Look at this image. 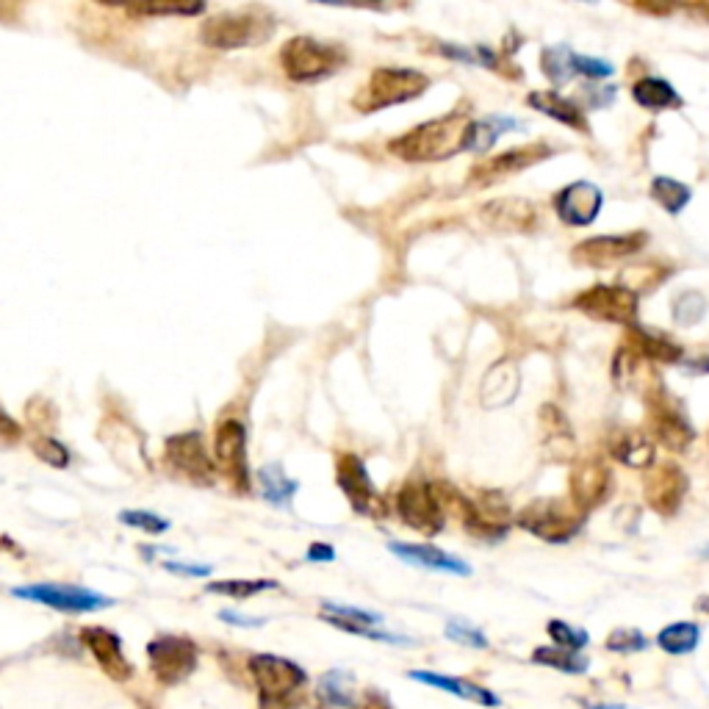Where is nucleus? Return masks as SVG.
<instances>
[{
    "label": "nucleus",
    "mask_w": 709,
    "mask_h": 709,
    "mask_svg": "<svg viewBox=\"0 0 709 709\" xmlns=\"http://www.w3.org/2000/svg\"><path fill=\"white\" fill-rule=\"evenodd\" d=\"M319 698L325 704H333V707H355V687H352L349 673H325L322 682H319Z\"/></svg>",
    "instance_id": "35"
},
{
    "label": "nucleus",
    "mask_w": 709,
    "mask_h": 709,
    "mask_svg": "<svg viewBox=\"0 0 709 709\" xmlns=\"http://www.w3.org/2000/svg\"><path fill=\"white\" fill-rule=\"evenodd\" d=\"M701 643V629L693 621H676V624H668L657 635V646H660L665 654H673V657H682V654H690V651L698 649Z\"/></svg>",
    "instance_id": "34"
},
{
    "label": "nucleus",
    "mask_w": 709,
    "mask_h": 709,
    "mask_svg": "<svg viewBox=\"0 0 709 709\" xmlns=\"http://www.w3.org/2000/svg\"><path fill=\"white\" fill-rule=\"evenodd\" d=\"M649 192L651 200L660 205V208H665L671 217L682 214L687 203L693 200V189H690L687 183L676 181V178H668V175H657V178L651 181Z\"/></svg>",
    "instance_id": "33"
},
{
    "label": "nucleus",
    "mask_w": 709,
    "mask_h": 709,
    "mask_svg": "<svg viewBox=\"0 0 709 709\" xmlns=\"http://www.w3.org/2000/svg\"><path fill=\"white\" fill-rule=\"evenodd\" d=\"M250 673H253L255 685L261 690L264 701H283L305 682V671L297 662L286 660V657H275V654L250 657Z\"/></svg>",
    "instance_id": "16"
},
{
    "label": "nucleus",
    "mask_w": 709,
    "mask_h": 709,
    "mask_svg": "<svg viewBox=\"0 0 709 709\" xmlns=\"http://www.w3.org/2000/svg\"><path fill=\"white\" fill-rule=\"evenodd\" d=\"M81 640H84L86 649L92 651V657L109 679H114V682H128L131 679L133 665L122 651V640L117 632H111L106 626H86L81 632Z\"/></svg>",
    "instance_id": "20"
},
{
    "label": "nucleus",
    "mask_w": 709,
    "mask_h": 709,
    "mask_svg": "<svg viewBox=\"0 0 709 709\" xmlns=\"http://www.w3.org/2000/svg\"><path fill=\"white\" fill-rule=\"evenodd\" d=\"M610 455L624 463L629 469H651L654 466V457H657V446L654 438L640 430H618L610 435Z\"/></svg>",
    "instance_id": "25"
},
{
    "label": "nucleus",
    "mask_w": 709,
    "mask_h": 709,
    "mask_svg": "<svg viewBox=\"0 0 709 709\" xmlns=\"http://www.w3.org/2000/svg\"><path fill=\"white\" fill-rule=\"evenodd\" d=\"M696 607L701 610V613H707L709 615V596H701V599L696 601Z\"/></svg>",
    "instance_id": "52"
},
{
    "label": "nucleus",
    "mask_w": 709,
    "mask_h": 709,
    "mask_svg": "<svg viewBox=\"0 0 709 709\" xmlns=\"http://www.w3.org/2000/svg\"><path fill=\"white\" fill-rule=\"evenodd\" d=\"M277 20L275 14L264 6H247V9H233L208 17L200 25V39L208 48L217 50H239L261 45L275 34Z\"/></svg>",
    "instance_id": "2"
},
{
    "label": "nucleus",
    "mask_w": 709,
    "mask_h": 709,
    "mask_svg": "<svg viewBox=\"0 0 709 709\" xmlns=\"http://www.w3.org/2000/svg\"><path fill=\"white\" fill-rule=\"evenodd\" d=\"M541 421L546 427V452L554 460H571L574 457V438L568 433V424H565V416L554 405H546L541 408Z\"/></svg>",
    "instance_id": "30"
},
{
    "label": "nucleus",
    "mask_w": 709,
    "mask_h": 709,
    "mask_svg": "<svg viewBox=\"0 0 709 709\" xmlns=\"http://www.w3.org/2000/svg\"><path fill=\"white\" fill-rule=\"evenodd\" d=\"M546 158H552V147L546 142H529V145L513 147V150H505L499 156H491L480 161V164H474L469 169V186L485 189V186H493L496 181H505L510 175H518L524 169L541 164Z\"/></svg>",
    "instance_id": "13"
},
{
    "label": "nucleus",
    "mask_w": 709,
    "mask_h": 709,
    "mask_svg": "<svg viewBox=\"0 0 709 709\" xmlns=\"http://www.w3.org/2000/svg\"><path fill=\"white\" fill-rule=\"evenodd\" d=\"M167 571L172 574H183V577H208L211 565H189V563H164Z\"/></svg>",
    "instance_id": "47"
},
{
    "label": "nucleus",
    "mask_w": 709,
    "mask_h": 709,
    "mask_svg": "<svg viewBox=\"0 0 709 709\" xmlns=\"http://www.w3.org/2000/svg\"><path fill=\"white\" fill-rule=\"evenodd\" d=\"M521 128V122L510 120V117H485V120H471L463 136V150L485 156L505 131Z\"/></svg>",
    "instance_id": "29"
},
{
    "label": "nucleus",
    "mask_w": 709,
    "mask_h": 709,
    "mask_svg": "<svg viewBox=\"0 0 709 709\" xmlns=\"http://www.w3.org/2000/svg\"><path fill=\"white\" fill-rule=\"evenodd\" d=\"M120 521L125 527L142 529L147 535H161V532H167L169 529L167 518L156 516V513H150V510H122Z\"/></svg>",
    "instance_id": "41"
},
{
    "label": "nucleus",
    "mask_w": 709,
    "mask_h": 709,
    "mask_svg": "<svg viewBox=\"0 0 709 709\" xmlns=\"http://www.w3.org/2000/svg\"><path fill=\"white\" fill-rule=\"evenodd\" d=\"M399 518L421 535H441L446 524V507L438 491V482H405L397 493Z\"/></svg>",
    "instance_id": "6"
},
{
    "label": "nucleus",
    "mask_w": 709,
    "mask_h": 709,
    "mask_svg": "<svg viewBox=\"0 0 709 709\" xmlns=\"http://www.w3.org/2000/svg\"><path fill=\"white\" fill-rule=\"evenodd\" d=\"M709 355H701V358H685L682 366H685L687 374H709Z\"/></svg>",
    "instance_id": "50"
},
{
    "label": "nucleus",
    "mask_w": 709,
    "mask_h": 709,
    "mask_svg": "<svg viewBox=\"0 0 709 709\" xmlns=\"http://www.w3.org/2000/svg\"><path fill=\"white\" fill-rule=\"evenodd\" d=\"M687 488L690 480L687 474L676 463H660V466H651L643 477V496L654 513L660 516H676L679 507L685 502Z\"/></svg>",
    "instance_id": "17"
},
{
    "label": "nucleus",
    "mask_w": 709,
    "mask_h": 709,
    "mask_svg": "<svg viewBox=\"0 0 709 709\" xmlns=\"http://www.w3.org/2000/svg\"><path fill=\"white\" fill-rule=\"evenodd\" d=\"M615 73V67L610 61L593 59V56H579L577 53V75H588V78H610Z\"/></svg>",
    "instance_id": "45"
},
{
    "label": "nucleus",
    "mask_w": 709,
    "mask_h": 709,
    "mask_svg": "<svg viewBox=\"0 0 709 709\" xmlns=\"http://www.w3.org/2000/svg\"><path fill=\"white\" fill-rule=\"evenodd\" d=\"M571 305L590 319L632 327L640 300H637V291H629L626 286H604V283H599V286H590L582 294H577Z\"/></svg>",
    "instance_id": "9"
},
{
    "label": "nucleus",
    "mask_w": 709,
    "mask_h": 709,
    "mask_svg": "<svg viewBox=\"0 0 709 709\" xmlns=\"http://www.w3.org/2000/svg\"><path fill=\"white\" fill-rule=\"evenodd\" d=\"M34 455L39 457V460H45L48 466H53V469H67L70 466V449L61 444V441H56V438H37L34 441Z\"/></svg>",
    "instance_id": "43"
},
{
    "label": "nucleus",
    "mask_w": 709,
    "mask_h": 709,
    "mask_svg": "<svg viewBox=\"0 0 709 709\" xmlns=\"http://www.w3.org/2000/svg\"><path fill=\"white\" fill-rule=\"evenodd\" d=\"M258 480H261V493H264L266 502L283 507V510L291 507L294 493L300 491V482L291 480L289 474L283 471V466H277V463H269V466L258 471Z\"/></svg>",
    "instance_id": "31"
},
{
    "label": "nucleus",
    "mask_w": 709,
    "mask_h": 709,
    "mask_svg": "<svg viewBox=\"0 0 709 709\" xmlns=\"http://www.w3.org/2000/svg\"><path fill=\"white\" fill-rule=\"evenodd\" d=\"M308 560L311 563H330V560H336V549L327 546V543H313L308 549Z\"/></svg>",
    "instance_id": "48"
},
{
    "label": "nucleus",
    "mask_w": 709,
    "mask_h": 709,
    "mask_svg": "<svg viewBox=\"0 0 709 709\" xmlns=\"http://www.w3.org/2000/svg\"><path fill=\"white\" fill-rule=\"evenodd\" d=\"M604 205V194L596 183L577 181L554 194V211L571 228H588L596 222Z\"/></svg>",
    "instance_id": "19"
},
{
    "label": "nucleus",
    "mask_w": 709,
    "mask_h": 709,
    "mask_svg": "<svg viewBox=\"0 0 709 709\" xmlns=\"http://www.w3.org/2000/svg\"><path fill=\"white\" fill-rule=\"evenodd\" d=\"M12 596L34 604H45L53 607L59 613H95L103 607H111L114 599L95 593L89 588H78V585H56V582H37V585H20L12 590Z\"/></svg>",
    "instance_id": "10"
},
{
    "label": "nucleus",
    "mask_w": 709,
    "mask_h": 709,
    "mask_svg": "<svg viewBox=\"0 0 709 709\" xmlns=\"http://www.w3.org/2000/svg\"><path fill=\"white\" fill-rule=\"evenodd\" d=\"M527 103L529 109L541 111V114H546V117H552L554 122H563V125L574 128V131L582 133V136H588L590 133V122L588 117H585V111L579 109L574 100H568V97L560 95V92L538 89V92H532V95L527 97Z\"/></svg>",
    "instance_id": "26"
},
{
    "label": "nucleus",
    "mask_w": 709,
    "mask_h": 709,
    "mask_svg": "<svg viewBox=\"0 0 709 709\" xmlns=\"http://www.w3.org/2000/svg\"><path fill=\"white\" fill-rule=\"evenodd\" d=\"M571 505L590 513L613 493V471L599 457H585L571 469Z\"/></svg>",
    "instance_id": "18"
},
{
    "label": "nucleus",
    "mask_w": 709,
    "mask_h": 709,
    "mask_svg": "<svg viewBox=\"0 0 709 709\" xmlns=\"http://www.w3.org/2000/svg\"><path fill=\"white\" fill-rule=\"evenodd\" d=\"M347 64V50L313 37H294L280 48V67L294 84H316Z\"/></svg>",
    "instance_id": "4"
},
{
    "label": "nucleus",
    "mask_w": 709,
    "mask_h": 709,
    "mask_svg": "<svg viewBox=\"0 0 709 709\" xmlns=\"http://www.w3.org/2000/svg\"><path fill=\"white\" fill-rule=\"evenodd\" d=\"M582 707L585 709H629V707H624V704H588V701H582Z\"/></svg>",
    "instance_id": "51"
},
{
    "label": "nucleus",
    "mask_w": 709,
    "mask_h": 709,
    "mask_svg": "<svg viewBox=\"0 0 709 709\" xmlns=\"http://www.w3.org/2000/svg\"><path fill=\"white\" fill-rule=\"evenodd\" d=\"M336 482L341 493L347 496L349 507L358 516L369 518H385L388 516V502L383 499V493L374 488L369 471L363 466V460L352 452H341L336 457Z\"/></svg>",
    "instance_id": "8"
},
{
    "label": "nucleus",
    "mask_w": 709,
    "mask_h": 709,
    "mask_svg": "<svg viewBox=\"0 0 709 709\" xmlns=\"http://www.w3.org/2000/svg\"><path fill=\"white\" fill-rule=\"evenodd\" d=\"M588 513H582L571 505V499H535L527 507H521L516 524L529 535L541 538L546 543H565L585 527Z\"/></svg>",
    "instance_id": "5"
},
{
    "label": "nucleus",
    "mask_w": 709,
    "mask_h": 709,
    "mask_svg": "<svg viewBox=\"0 0 709 709\" xmlns=\"http://www.w3.org/2000/svg\"><path fill=\"white\" fill-rule=\"evenodd\" d=\"M604 646L615 651V654H635V651L649 649V640H646L643 632H637V629H615V632L607 635Z\"/></svg>",
    "instance_id": "42"
},
{
    "label": "nucleus",
    "mask_w": 709,
    "mask_h": 709,
    "mask_svg": "<svg viewBox=\"0 0 709 709\" xmlns=\"http://www.w3.org/2000/svg\"><path fill=\"white\" fill-rule=\"evenodd\" d=\"M707 444H709V433H707Z\"/></svg>",
    "instance_id": "54"
},
{
    "label": "nucleus",
    "mask_w": 709,
    "mask_h": 709,
    "mask_svg": "<svg viewBox=\"0 0 709 709\" xmlns=\"http://www.w3.org/2000/svg\"><path fill=\"white\" fill-rule=\"evenodd\" d=\"M20 438H23V427H20V424H17L6 410L0 408V441L14 444V441H20Z\"/></svg>",
    "instance_id": "46"
},
{
    "label": "nucleus",
    "mask_w": 709,
    "mask_h": 709,
    "mask_svg": "<svg viewBox=\"0 0 709 709\" xmlns=\"http://www.w3.org/2000/svg\"><path fill=\"white\" fill-rule=\"evenodd\" d=\"M391 554H397L402 563L416 565V568H427V571H444V574H455V577H469L471 565L466 560H460L455 554L438 549L433 543H399L394 541Z\"/></svg>",
    "instance_id": "22"
},
{
    "label": "nucleus",
    "mask_w": 709,
    "mask_h": 709,
    "mask_svg": "<svg viewBox=\"0 0 709 709\" xmlns=\"http://www.w3.org/2000/svg\"><path fill=\"white\" fill-rule=\"evenodd\" d=\"M707 316V300L704 294L698 291H682L676 300H673V322L679 327H693Z\"/></svg>",
    "instance_id": "37"
},
{
    "label": "nucleus",
    "mask_w": 709,
    "mask_h": 709,
    "mask_svg": "<svg viewBox=\"0 0 709 709\" xmlns=\"http://www.w3.org/2000/svg\"><path fill=\"white\" fill-rule=\"evenodd\" d=\"M214 457L222 474L228 477L239 491H247L250 471H247V427L239 419L219 421L214 435Z\"/></svg>",
    "instance_id": "15"
},
{
    "label": "nucleus",
    "mask_w": 709,
    "mask_h": 709,
    "mask_svg": "<svg viewBox=\"0 0 709 709\" xmlns=\"http://www.w3.org/2000/svg\"><path fill=\"white\" fill-rule=\"evenodd\" d=\"M701 554H704V557H709V546H707V549H704V552H701Z\"/></svg>",
    "instance_id": "53"
},
{
    "label": "nucleus",
    "mask_w": 709,
    "mask_h": 709,
    "mask_svg": "<svg viewBox=\"0 0 709 709\" xmlns=\"http://www.w3.org/2000/svg\"><path fill=\"white\" fill-rule=\"evenodd\" d=\"M646 408H649V430L651 438H657L665 449L671 452H685L693 444L696 430L687 419L685 408L665 391V385H657L646 394Z\"/></svg>",
    "instance_id": "7"
},
{
    "label": "nucleus",
    "mask_w": 709,
    "mask_h": 709,
    "mask_svg": "<svg viewBox=\"0 0 709 709\" xmlns=\"http://www.w3.org/2000/svg\"><path fill=\"white\" fill-rule=\"evenodd\" d=\"M219 618H222V621H228V624H233V626H261L264 624V618H247V615L230 613V610H222V613H219Z\"/></svg>",
    "instance_id": "49"
},
{
    "label": "nucleus",
    "mask_w": 709,
    "mask_h": 709,
    "mask_svg": "<svg viewBox=\"0 0 709 709\" xmlns=\"http://www.w3.org/2000/svg\"><path fill=\"white\" fill-rule=\"evenodd\" d=\"M626 347L643 361L649 363H682L685 361V349L679 341L665 336L662 330H649V327H629L626 333Z\"/></svg>",
    "instance_id": "24"
},
{
    "label": "nucleus",
    "mask_w": 709,
    "mask_h": 709,
    "mask_svg": "<svg viewBox=\"0 0 709 709\" xmlns=\"http://www.w3.org/2000/svg\"><path fill=\"white\" fill-rule=\"evenodd\" d=\"M164 463L183 474L186 480L197 482V485H211L217 477V469L211 463V457L205 452L203 435L200 433H181L167 438L164 446Z\"/></svg>",
    "instance_id": "14"
},
{
    "label": "nucleus",
    "mask_w": 709,
    "mask_h": 709,
    "mask_svg": "<svg viewBox=\"0 0 709 709\" xmlns=\"http://www.w3.org/2000/svg\"><path fill=\"white\" fill-rule=\"evenodd\" d=\"M469 117L463 111H452L438 120L421 122L408 133L397 136L388 150L391 156L410 161V164H433V161H446L457 156L463 150V136L469 128Z\"/></svg>",
    "instance_id": "1"
},
{
    "label": "nucleus",
    "mask_w": 709,
    "mask_h": 709,
    "mask_svg": "<svg viewBox=\"0 0 709 709\" xmlns=\"http://www.w3.org/2000/svg\"><path fill=\"white\" fill-rule=\"evenodd\" d=\"M541 73L554 86H563L577 78V53L568 45H549L541 50Z\"/></svg>",
    "instance_id": "32"
},
{
    "label": "nucleus",
    "mask_w": 709,
    "mask_h": 709,
    "mask_svg": "<svg viewBox=\"0 0 709 709\" xmlns=\"http://www.w3.org/2000/svg\"><path fill=\"white\" fill-rule=\"evenodd\" d=\"M482 219L485 225H491L493 230H505V233H529L538 225V211L529 200H516V197H505V200H491L482 208Z\"/></svg>",
    "instance_id": "23"
},
{
    "label": "nucleus",
    "mask_w": 709,
    "mask_h": 709,
    "mask_svg": "<svg viewBox=\"0 0 709 709\" xmlns=\"http://www.w3.org/2000/svg\"><path fill=\"white\" fill-rule=\"evenodd\" d=\"M632 97H635L637 106L646 111L682 109V106H685L682 95H679V92H676L665 78H657V75H646V78L635 81V86H632Z\"/></svg>",
    "instance_id": "28"
},
{
    "label": "nucleus",
    "mask_w": 709,
    "mask_h": 709,
    "mask_svg": "<svg viewBox=\"0 0 709 709\" xmlns=\"http://www.w3.org/2000/svg\"><path fill=\"white\" fill-rule=\"evenodd\" d=\"M518 394H521V369L516 358H502L482 374L480 405L485 410L507 408L516 402Z\"/></svg>",
    "instance_id": "21"
},
{
    "label": "nucleus",
    "mask_w": 709,
    "mask_h": 709,
    "mask_svg": "<svg viewBox=\"0 0 709 709\" xmlns=\"http://www.w3.org/2000/svg\"><path fill=\"white\" fill-rule=\"evenodd\" d=\"M125 12L136 17H192L205 12V3H131Z\"/></svg>",
    "instance_id": "39"
},
{
    "label": "nucleus",
    "mask_w": 709,
    "mask_h": 709,
    "mask_svg": "<svg viewBox=\"0 0 709 709\" xmlns=\"http://www.w3.org/2000/svg\"><path fill=\"white\" fill-rule=\"evenodd\" d=\"M277 582L272 579H225V582H211L208 593L230 596V599H253L264 590H275Z\"/></svg>",
    "instance_id": "36"
},
{
    "label": "nucleus",
    "mask_w": 709,
    "mask_h": 709,
    "mask_svg": "<svg viewBox=\"0 0 709 709\" xmlns=\"http://www.w3.org/2000/svg\"><path fill=\"white\" fill-rule=\"evenodd\" d=\"M430 89V78L410 67H377L372 78L352 97V106L361 114H374L388 106L416 100Z\"/></svg>",
    "instance_id": "3"
},
{
    "label": "nucleus",
    "mask_w": 709,
    "mask_h": 709,
    "mask_svg": "<svg viewBox=\"0 0 709 709\" xmlns=\"http://www.w3.org/2000/svg\"><path fill=\"white\" fill-rule=\"evenodd\" d=\"M532 660L538 665H549L554 671L563 673H582L588 671V660L577 654V651H565V649H535L532 651Z\"/></svg>",
    "instance_id": "38"
},
{
    "label": "nucleus",
    "mask_w": 709,
    "mask_h": 709,
    "mask_svg": "<svg viewBox=\"0 0 709 709\" xmlns=\"http://www.w3.org/2000/svg\"><path fill=\"white\" fill-rule=\"evenodd\" d=\"M147 657H150V671L161 685H178L194 673L200 651L189 637L161 635L150 640Z\"/></svg>",
    "instance_id": "11"
},
{
    "label": "nucleus",
    "mask_w": 709,
    "mask_h": 709,
    "mask_svg": "<svg viewBox=\"0 0 709 709\" xmlns=\"http://www.w3.org/2000/svg\"><path fill=\"white\" fill-rule=\"evenodd\" d=\"M646 244H649L646 230L615 233V236H593V239L579 241L577 247L571 250V261L577 266H590V269H610V266L629 261Z\"/></svg>",
    "instance_id": "12"
},
{
    "label": "nucleus",
    "mask_w": 709,
    "mask_h": 709,
    "mask_svg": "<svg viewBox=\"0 0 709 709\" xmlns=\"http://www.w3.org/2000/svg\"><path fill=\"white\" fill-rule=\"evenodd\" d=\"M546 632H549V637H552L554 643H557V649H565V651H579L588 646V632L585 629H577V626L565 624V621H549V626H546Z\"/></svg>",
    "instance_id": "40"
},
{
    "label": "nucleus",
    "mask_w": 709,
    "mask_h": 709,
    "mask_svg": "<svg viewBox=\"0 0 709 709\" xmlns=\"http://www.w3.org/2000/svg\"><path fill=\"white\" fill-rule=\"evenodd\" d=\"M410 679L424 682V685L430 687H438V690H446V693H455L457 698L474 701V704H482V707H499V698L493 696L488 687L474 685V682H466V679H455V676H444V673L430 671H410Z\"/></svg>",
    "instance_id": "27"
},
{
    "label": "nucleus",
    "mask_w": 709,
    "mask_h": 709,
    "mask_svg": "<svg viewBox=\"0 0 709 709\" xmlns=\"http://www.w3.org/2000/svg\"><path fill=\"white\" fill-rule=\"evenodd\" d=\"M446 637L460 643V646H469V649H488V637L482 635L477 626H471L469 621H460V618L446 624Z\"/></svg>",
    "instance_id": "44"
}]
</instances>
